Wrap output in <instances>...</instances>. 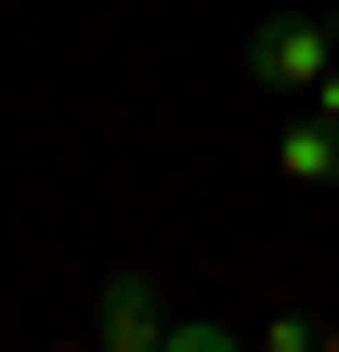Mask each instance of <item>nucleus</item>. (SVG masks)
Returning <instances> with one entry per match:
<instances>
[{
	"label": "nucleus",
	"instance_id": "obj_1",
	"mask_svg": "<svg viewBox=\"0 0 339 352\" xmlns=\"http://www.w3.org/2000/svg\"><path fill=\"white\" fill-rule=\"evenodd\" d=\"M248 78H261V91H287V104H314V91L339 78L327 13H274V26H248Z\"/></svg>",
	"mask_w": 339,
	"mask_h": 352
},
{
	"label": "nucleus",
	"instance_id": "obj_2",
	"mask_svg": "<svg viewBox=\"0 0 339 352\" xmlns=\"http://www.w3.org/2000/svg\"><path fill=\"white\" fill-rule=\"evenodd\" d=\"M170 327H183V300H170L157 274H105V287H91V340L105 352H170Z\"/></svg>",
	"mask_w": 339,
	"mask_h": 352
},
{
	"label": "nucleus",
	"instance_id": "obj_3",
	"mask_svg": "<svg viewBox=\"0 0 339 352\" xmlns=\"http://www.w3.org/2000/svg\"><path fill=\"white\" fill-rule=\"evenodd\" d=\"M274 183H287V196H339V118L327 104H300V118L274 131Z\"/></svg>",
	"mask_w": 339,
	"mask_h": 352
},
{
	"label": "nucleus",
	"instance_id": "obj_4",
	"mask_svg": "<svg viewBox=\"0 0 339 352\" xmlns=\"http://www.w3.org/2000/svg\"><path fill=\"white\" fill-rule=\"evenodd\" d=\"M327 39H339V0H327Z\"/></svg>",
	"mask_w": 339,
	"mask_h": 352
}]
</instances>
